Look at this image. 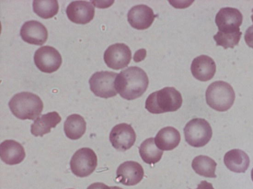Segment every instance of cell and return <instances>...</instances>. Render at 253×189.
<instances>
[{
	"label": "cell",
	"instance_id": "obj_1",
	"mask_svg": "<svg viewBox=\"0 0 253 189\" xmlns=\"http://www.w3.org/2000/svg\"><path fill=\"white\" fill-rule=\"evenodd\" d=\"M149 84L146 72L141 68L130 66L118 74L115 85L120 96L127 100H132L141 96Z\"/></svg>",
	"mask_w": 253,
	"mask_h": 189
},
{
	"label": "cell",
	"instance_id": "obj_2",
	"mask_svg": "<svg viewBox=\"0 0 253 189\" xmlns=\"http://www.w3.org/2000/svg\"><path fill=\"white\" fill-rule=\"evenodd\" d=\"M181 94L173 87H165L151 93L145 101V108L153 114L173 112L181 106Z\"/></svg>",
	"mask_w": 253,
	"mask_h": 189
},
{
	"label": "cell",
	"instance_id": "obj_3",
	"mask_svg": "<svg viewBox=\"0 0 253 189\" xmlns=\"http://www.w3.org/2000/svg\"><path fill=\"white\" fill-rule=\"evenodd\" d=\"M8 106L17 118L34 120L41 114L43 104L38 95L24 92L15 94L10 100Z\"/></svg>",
	"mask_w": 253,
	"mask_h": 189
},
{
	"label": "cell",
	"instance_id": "obj_4",
	"mask_svg": "<svg viewBox=\"0 0 253 189\" xmlns=\"http://www.w3.org/2000/svg\"><path fill=\"white\" fill-rule=\"evenodd\" d=\"M235 94L232 86L223 81L211 84L206 92L208 105L215 110L224 112L229 109L234 103Z\"/></svg>",
	"mask_w": 253,
	"mask_h": 189
},
{
	"label": "cell",
	"instance_id": "obj_5",
	"mask_svg": "<svg viewBox=\"0 0 253 189\" xmlns=\"http://www.w3.org/2000/svg\"><path fill=\"white\" fill-rule=\"evenodd\" d=\"M184 133L187 143L196 148L206 145L212 135L210 124L202 118H194L189 121L185 126Z\"/></svg>",
	"mask_w": 253,
	"mask_h": 189
},
{
	"label": "cell",
	"instance_id": "obj_6",
	"mask_svg": "<svg viewBox=\"0 0 253 189\" xmlns=\"http://www.w3.org/2000/svg\"><path fill=\"white\" fill-rule=\"evenodd\" d=\"M70 165L72 172L76 176L87 177L93 173L97 166V156L92 149L82 148L73 155Z\"/></svg>",
	"mask_w": 253,
	"mask_h": 189
},
{
	"label": "cell",
	"instance_id": "obj_7",
	"mask_svg": "<svg viewBox=\"0 0 253 189\" xmlns=\"http://www.w3.org/2000/svg\"><path fill=\"white\" fill-rule=\"evenodd\" d=\"M118 73L108 71L94 73L89 80L90 89L99 97L107 98L116 95L115 81Z\"/></svg>",
	"mask_w": 253,
	"mask_h": 189
},
{
	"label": "cell",
	"instance_id": "obj_8",
	"mask_svg": "<svg viewBox=\"0 0 253 189\" xmlns=\"http://www.w3.org/2000/svg\"><path fill=\"white\" fill-rule=\"evenodd\" d=\"M34 60L41 71L48 73L56 71L62 63L60 54L50 46H43L38 49L35 53Z\"/></svg>",
	"mask_w": 253,
	"mask_h": 189
},
{
	"label": "cell",
	"instance_id": "obj_9",
	"mask_svg": "<svg viewBox=\"0 0 253 189\" xmlns=\"http://www.w3.org/2000/svg\"><path fill=\"white\" fill-rule=\"evenodd\" d=\"M131 59V51L124 43H118L109 46L104 54V60L107 65L116 70L127 66Z\"/></svg>",
	"mask_w": 253,
	"mask_h": 189
},
{
	"label": "cell",
	"instance_id": "obj_10",
	"mask_svg": "<svg viewBox=\"0 0 253 189\" xmlns=\"http://www.w3.org/2000/svg\"><path fill=\"white\" fill-rule=\"evenodd\" d=\"M109 139L114 148L119 151H125L134 145L136 134L130 125L121 123L113 127L110 133Z\"/></svg>",
	"mask_w": 253,
	"mask_h": 189
},
{
	"label": "cell",
	"instance_id": "obj_11",
	"mask_svg": "<svg viewBox=\"0 0 253 189\" xmlns=\"http://www.w3.org/2000/svg\"><path fill=\"white\" fill-rule=\"evenodd\" d=\"M243 21V15L237 9L233 7L221 8L215 16V22L218 31L231 32L239 30Z\"/></svg>",
	"mask_w": 253,
	"mask_h": 189
},
{
	"label": "cell",
	"instance_id": "obj_12",
	"mask_svg": "<svg viewBox=\"0 0 253 189\" xmlns=\"http://www.w3.org/2000/svg\"><path fill=\"white\" fill-rule=\"evenodd\" d=\"M66 12L68 18L72 22L85 24L93 19L95 9L90 1L76 0L69 3Z\"/></svg>",
	"mask_w": 253,
	"mask_h": 189
},
{
	"label": "cell",
	"instance_id": "obj_13",
	"mask_svg": "<svg viewBox=\"0 0 253 189\" xmlns=\"http://www.w3.org/2000/svg\"><path fill=\"white\" fill-rule=\"evenodd\" d=\"M116 175V179L119 183L126 186H134L143 179L144 170L139 163L126 161L119 165Z\"/></svg>",
	"mask_w": 253,
	"mask_h": 189
},
{
	"label": "cell",
	"instance_id": "obj_14",
	"mask_svg": "<svg viewBox=\"0 0 253 189\" xmlns=\"http://www.w3.org/2000/svg\"><path fill=\"white\" fill-rule=\"evenodd\" d=\"M127 16V21L132 28L143 30L151 26L157 15L148 6L139 4L131 7Z\"/></svg>",
	"mask_w": 253,
	"mask_h": 189
},
{
	"label": "cell",
	"instance_id": "obj_15",
	"mask_svg": "<svg viewBox=\"0 0 253 189\" xmlns=\"http://www.w3.org/2000/svg\"><path fill=\"white\" fill-rule=\"evenodd\" d=\"M22 39L30 44L42 45L48 37V32L45 27L40 22L28 21L24 23L20 30Z\"/></svg>",
	"mask_w": 253,
	"mask_h": 189
},
{
	"label": "cell",
	"instance_id": "obj_16",
	"mask_svg": "<svg viewBox=\"0 0 253 189\" xmlns=\"http://www.w3.org/2000/svg\"><path fill=\"white\" fill-rule=\"evenodd\" d=\"M191 71L196 79L201 81H207L214 76L216 72V65L211 58L202 55L193 60Z\"/></svg>",
	"mask_w": 253,
	"mask_h": 189
},
{
	"label": "cell",
	"instance_id": "obj_17",
	"mask_svg": "<svg viewBox=\"0 0 253 189\" xmlns=\"http://www.w3.org/2000/svg\"><path fill=\"white\" fill-rule=\"evenodd\" d=\"M1 159L8 165L21 162L25 157V152L21 144L13 140H6L0 145Z\"/></svg>",
	"mask_w": 253,
	"mask_h": 189
},
{
	"label": "cell",
	"instance_id": "obj_18",
	"mask_svg": "<svg viewBox=\"0 0 253 189\" xmlns=\"http://www.w3.org/2000/svg\"><path fill=\"white\" fill-rule=\"evenodd\" d=\"M61 121L59 114L55 111L41 115L35 120L31 126V132L35 136H41L50 132Z\"/></svg>",
	"mask_w": 253,
	"mask_h": 189
},
{
	"label": "cell",
	"instance_id": "obj_19",
	"mask_svg": "<svg viewBox=\"0 0 253 189\" xmlns=\"http://www.w3.org/2000/svg\"><path fill=\"white\" fill-rule=\"evenodd\" d=\"M224 163L230 171L244 173L250 165V158L243 151L234 149L228 151L224 156Z\"/></svg>",
	"mask_w": 253,
	"mask_h": 189
},
{
	"label": "cell",
	"instance_id": "obj_20",
	"mask_svg": "<svg viewBox=\"0 0 253 189\" xmlns=\"http://www.w3.org/2000/svg\"><path fill=\"white\" fill-rule=\"evenodd\" d=\"M179 131L172 126L162 128L156 134L154 140L156 145L162 151H170L176 148L180 143Z\"/></svg>",
	"mask_w": 253,
	"mask_h": 189
},
{
	"label": "cell",
	"instance_id": "obj_21",
	"mask_svg": "<svg viewBox=\"0 0 253 189\" xmlns=\"http://www.w3.org/2000/svg\"><path fill=\"white\" fill-rule=\"evenodd\" d=\"M64 130L68 138L72 140L78 139L85 132L86 122L81 115L72 114L66 119L64 125Z\"/></svg>",
	"mask_w": 253,
	"mask_h": 189
},
{
	"label": "cell",
	"instance_id": "obj_22",
	"mask_svg": "<svg viewBox=\"0 0 253 189\" xmlns=\"http://www.w3.org/2000/svg\"><path fill=\"white\" fill-rule=\"evenodd\" d=\"M139 152L142 160L146 163L155 164L160 160L163 151L158 149L153 137L145 139L139 147Z\"/></svg>",
	"mask_w": 253,
	"mask_h": 189
},
{
	"label": "cell",
	"instance_id": "obj_23",
	"mask_svg": "<svg viewBox=\"0 0 253 189\" xmlns=\"http://www.w3.org/2000/svg\"><path fill=\"white\" fill-rule=\"evenodd\" d=\"M217 163L207 156L200 155L192 160V167L200 176L208 178H216L215 174Z\"/></svg>",
	"mask_w": 253,
	"mask_h": 189
},
{
	"label": "cell",
	"instance_id": "obj_24",
	"mask_svg": "<svg viewBox=\"0 0 253 189\" xmlns=\"http://www.w3.org/2000/svg\"><path fill=\"white\" fill-rule=\"evenodd\" d=\"M33 8L38 16L43 19H48L57 13L59 5L58 1L56 0H35L33 2Z\"/></svg>",
	"mask_w": 253,
	"mask_h": 189
},
{
	"label": "cell",
	"instance_id": "obj_25",
	"mask_svg": "<svg viewBox=\"0 0 253 189\" xmlns=\"http://www.w3.org/2000/svg\"><path fill=\"white\" fill-rule=\"evenodd\" d=\"M242 34L240 29L231 32H224L218 31L213 36V38L217 46H221L224 49L228 48H233L238 44Z\"/></svg>",
	"mask_w": 253,
	"mask_h": 189
},
{
	"label": "cell",
	"instance_id": "obj_26",
	"mask_svg": "<svg viewBox=\"0 0 253 189\" xmlns=\"http://www.w3.org/2000/svg\"><path fill=\"white\" fill-rule=\"evenodd\" d=\"M244 38L247 44L250 47L253 48V25L247 29L245 34Z\"/></svg>",
	"mask_w": 253,
	"mask_h": 189
},
{
	"label": "cell",
	"instance_id": "obj_27",
	"mask_svg": "<svg viewBox=\"0 0 253 189\" xmlns=\"http://www.w3.org/2000/svg\"><path fill=\"white\" fill-rule=\"evenodd\" d=\"M146 55V51L145 49H139L134 54L133 60L135 62L141 61L145 58Z\"/></svg>",
	"mask_w": 253,
	"mask_h": 189
},
{
	"label": "cell",
	"instance_id": "obj_28",
	"mask_svg": "<svg viewBox=\"0 0 253 189\" xmlns=\"http://www.w3.org/2000/svg\"><path fill=\"white\" fill-rule=\"evenodd\" d=\"M87 189H112V188L104 183L97 182L91 184Z\"/></svg>",
	"mask_w": 253,
	"mask_h": 189
},
{
	"label": "cell",
	"instance_id": "obj_29",
	"mask_svg": "<svg viewBox=\"0 0 253 189\" xmlns=\"http://www.w3.org/2000/svg\"><path fill=\"white\" fill-rule=\"evenodd\" d=\"M196 189H214L211 183L204 180L198 185L197 188Z\"/></svg>",
	"mask_w": 253,
	"mask_h": 189
},
{
	"label": "cell",
	"instance_id": "obj_30",
	"mask_svg": "<svg viewBox=\"0 0 253 189\" xmlns=\"http://www.w3.org/2000/svg\"><path fill=\"white\" fill-rule=\"evenodd\" d=\"M112 189H123L122 188L117 187V186H113L111 187Z\"/></svg>",
	"mask_w": 253,
	"mask_h": 189
},
{
	"label": "cell",
	"instance_id": "obj_31",
	"mask_svg": "<svg viewBox=\"0 0 253 189\" xmlns=\"http://www.w3.org/2000/svg\"><path fill=\"white\" fill-rule=\"evenodd\" d=\"M251 178H252V181H253V168L251 171Z\"/></svg>",
	"mask_w": 253,
	"mask_h": 189
},
{
	"label": "cell",
	"instance_id": "obj_32",
	"mask_svg": "<svg viewBox=\"0 0 253 189\" xmlns=\"http://www.w3.org/2000/svg\"><path fill=\"white\" fill-rule=\"evenodd\" d=\"M252 12L253 13V14L251 15V18H252V21L253 22V8L252 10Z\"/></svg>",
	"mask_w": 253,
	"mask_h": 189
},
{
	"label": "cell",
	"instance_id": "obj_33",
	"mask_svg": "<svg viewBox=\"0 0 253 189\" xmlns=\"http://www.w3.org/2000/svg\"></svg>",
	"mask_w": 253,
	"mask_h": 189
}]
</instances>
